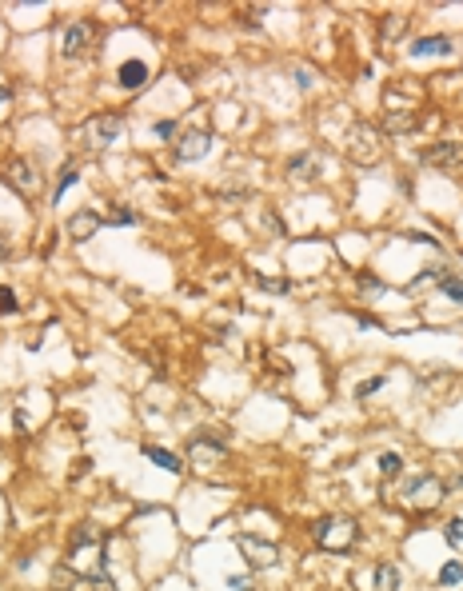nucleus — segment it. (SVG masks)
Masks as SVG:
<instances>
[{
	"label": "nucleus",
	"instance_id": "nucleus-1",
	"mask_svg": "<svg viewBox=\"0 0 463 591\" xmlns=\"http://www.w3.org/2000/svg\"><path fill=\"white\" fill-rule=\"evenodd\" d=\"M224 456H228V440H224V436L200 431V436L188 443V459H192L196 468H216V464H224Z\"/></svg>",
	"mask_w": 463,
	"mask_h": 591
},
{
	"label": "nucleus",
	"instance_id": "nucleus-2",
	"mask_svg": "<svg viewBox=\"0 0 463 591\" xmlns=\"http://www.w3.org/2000/svg\"><path fill=\"white\" fill-rule=\"evenodd\" d=\"M236 547H240V555H244L252 567H272L276 559H280V552H276V543L268 540H256L252 531H240L236 535Z\"/></svg>",
	"mask_w": 463,
	"mask_h": 591
},
{
	"label": "nucleus",
	"instance_id": "nucleus-3",
	"mask_svg": "<svg viewBox=\"0 0 463 591\" xmlns=\"http://www.w3.org/2000/svg\"><path fill=\"white\" fill-rule=\"evenodd\" d=\"M348 152H352V160H360V164H376L379 160V136H376V128L355 124L352 132H348Z\"/></svg>",
	"mask_w": 463,
	"mask_h": 591
},
{
	"label": "nucleus",
	"instance_id": "nucleus-4",
	"mask_svg": "<svg viewBox=\"0 0 463 591\" xmlns=\"http://www.w3.org/2000/svg\"><path fill=\"white\" fill-rule=\"evenodd\" d=\"M120 132H124V120L116 116V112H104V116H92V120H88V140H92V148L116 144Z\"/></svg>",
	"mask_w": 463,
	"mask_h": 591
},
{
	"label": "nucleus",
	"instance_id": "nucleus-5",
	"mask_svg": "<svg viewBox=\"0 0 463 591\" xmlns=\"http://www.w3.org/2000/svg\"><path fill=\"white\" fill-rule=\"evenodd\" d=\"M4 180L20 192V196H32L40 188V176L37 168H32V160H25V156H16V160H8V168H4Z\"/></svg>",
	"mask_w": 463,
	"mask_h": 591
},
{
	"label": "nucleus",
	"instance_id": "nucleus-6",
	"mask_svg": "<svg viewBox=\"0 0 463 591\" xmlns=\"http://www.w3.org/2000/svg\"><path fill=\"white\" fill-rule=\"evenodd\" d=\"M403 495H407V504L436 507L439 500H443V483H439L436 476H415V480H407V488H403Z\"/></svg>",
	"mask_w": 463,
	"mask_h": 591
},
{
	"label": "nucleus",
	"instance_id": "nucleus-7",
	"mask_svg": "<svg viewBox=\"0 0 463 591\" xmlns=\"http://www.w3.org/2000/svg\"><path fill=\"white\" fill-rule=\"evenodd\" d=\"M419 160L431 164V168H455V164L463 160V144H455V140H439V144H431L427 152H419Z\"/></svg>",
	"mask_w": 463,
	"mask_h": 591
},
{
	"label": "nucleus",
	"instance_id": "nucleus-8",
	"mask_svg": "<svg viewBox=\"0 0 463 591\" xmlns=\"http://www.w3.org/2000/svg\"><path fill=\"white\" fill-rule=\"evenodd\" d=\"M208 148H212V132H184V140L176 144V160L180 164H192L200 160V156H208Z\"/></svg>",
	"mask_w": 463,
	"mask_h": 591
},
{
	"label": "nucleus",
	"instance_id": "nucleus-9",
	"mask_svg": "<svg viewBox=\"0 0 463 591\" xmlns=\"http://www.w3.org/2000/svg\"><path fill=\"white\" fill-rule=\"evenodd\" d=\"M92 37H96V28L88 25V20H76V25H68V28H64V40H61L64 56H80V52L92 44Z\"/></svg>",
	"mask_w": 463,
	"mask_h": 591
},
{
	"label": "nucleus",
	"instance_id": "nucleus-10",
	"mask_svg": "<svg viewBox=\"0 0 463 591\" xmlns=\"http://www.w3.org/2000/svg\"><path fill=\"white\" fill-rule=\"evenodd\" d=\"M96 228H104V216L92 212V208H80L72 220H68V236H72V240H92Z\"/></svg>",
	"mask_w": 463,
	"mask_h": 591
},
{
	"label": "nucleus",
	"instance_id": "nucleus-11",
	"mask_svg": "<svg viewBox=\"0 0 463 591\" xmlns=\"http://www.w3.org/2000/svg\"><path fill=\"white\" fill-rule=\"evenodd\" d=\"M288 172H292V180H304V184H312V180L319 176V156H316V152H300V156H292Z\"/></svg>",
	"mask_w": 463,
	"mask_h": 591
},
{
	"label": "nucleus",
	"instance_id": "nucleus-12",
	"mask_svg": "<svg viewBox=\"0 0 463 591\" xmlns=\"http://www.w3.org/2000/svg\"><path fill=\"white\" fill-rule=\"evenodd\" d=\"M116 80H120V88H128V92H132V88H144L148 84V64L144 61H124Z\"/></svg>",
	"mask_w": 463,
	"mask_h": 591
},
{
	"label": "nucleus",
	"instance_id": "nucleus-13",
	"mask_svg": "<svg viewBox=\"0 0 463 591\" xmlns=\"http://www.w3.org/2000/svg\"><path fill=\"white\" fill-rule=\"evenodd\" d=\"M448 52H455L448 37H419L412 44V56H448Z\"/></svg>",
	"mask_w": 463,
	"mask_h": 591
},
{
	"label": "nucleus",
	"instance_id": "nucleus-14",
	"mask_svg": "<svg viewBox=\"0 0 463 591\" xmlns=\"http://www.w3.org/2000/svg\"><path fill=\"white\" fill-rule=\"evenodd\" d=\"M415 128H419V116H415V112H388V116H383V132H391V136L415 132Z\"/></svg>",
	"mask_w": 463,
	"mask_h": 591
},
{
	"label": "nucleus",
	"instance_id": "nucleus-15",
	"mask_svg": "<svg viewBox=\"0 0 463 591\" xmlns=\"http://www.w3.org/2000/svg\"><path fill=\"white\" fill-rule=\"evenodd\" d=\"M407 20H412L407 13H391V16H383V20H379V40H383V44H388V40H400L403 32H407Z\"/></svg>",
	"mask_w": 463,
	"mask_h": 591
},
{
	"label": "nucleus",
	"instance_id": "nucleus-16",
	"mask_svg": "<svg viewBox=\"0 0 463 591\" xmlns=\"http://www.w3.org/2000/svg\"><path fill=\"white\" fill-rule=\"evenodd\" d=\"M144 456L152 459L156 468L172 471V476H180V471H184V459H180V456H172V452H164V447H156V443H148V447H144Z\"/></svg>",
	"mask_w": 463,
	"mask_h": 591
},
{
	"label": "nucleus",
	"instance_id": "nucleus-17",
	"mask_svg": "<svg viewBox=\"0 0 463 591\" xmlns=\"http://www.w3.org/2000/svg\"><path fill=\"white\" fill-rule=\"evenodd\" d=\"M76 583H84V576H80V571H72L68 564H61L56 571H52V591H72Z\"/></svg>",
	"mask_w": 463,
	"mask_h": 591
},
{
	"label": "nucleus",
	"instance_id": "nucleus-18",
	"mask_svg": "<svg viewBox=\"0 0 463 591\" xmlns=\"http://www.w3.org/2000/svg\"><path fill=\"white\" fill-rule=\"evenodd\" d=\"M376 591H400V567L379 564L376 567Z\"/></svg>",
	"mask_w": 463,
	"mask_h": 591
},
{
	"label": "nucleus",
	"instance_id": "nucleus-19",
	"mask_svg": "<svg viewBox=\"0 0 463 591\" xmlns=\"http://www.w3.org/2000/svg\"><path fill=\"white\" fill-rule=\"evenodd\" d=\"M439 292L448 296V300H455V304H463V280H459V276L443 272V276H439Z\"/></svg>",
	"mask_w": 463,
	"mask_h": 591
},
{
	"label": "nucleus",
	"instance_id": "nucleus-20",
	"mask_svg": "<svg viewBox=\"0 0 463 591\" xmlns=\"http://www.w3.org/2000/svg\"><path fill=\"white\" fill-rule=\"evenodd\" d=\"M88 543H96V528H92V523H80V528L72 531V540H68V552H80Z\"/></svg>",
	"mask_w": 463,
	"mask_h": 591
},
{
	"label": "nucleus",
	"instance_id": "nucleus-21",
	"mask_svg": "<svg viewBox=\"0 0 463 591\" xmlns=\"http://www.w3.org/2000/svg\"><path fill=\"white\" fill-rule=\"evenodd\" d=\"M439 583H443V587H455V583H463V564H459V559H448V564H443V571H439Z\"/></svg>",
	"mask_w": 463,
	"mask_h": 591
},
{
	"label": "nucleus",
	"instance_id": "nucleus-22",
	"mask_svg": "<svg viewBox=\"0 0 463 591\" xmlns=\"http://www.w3.org/2000/svg\"><path fill=\"white\" fill-rule=\"evenodd\" d=\"M76 180H80V172H76V164H68V168H64V172H61V184H56V192H52V200H61L64 192H68V188L76 184Z\"/></svg>",
	"mask_w": 463,
	"mask_h": 591
},
{
	"label": "nucleus",
	"instance_id": "nucleus-23",
	"mask_svg": "<svg viewBox=\"0 0 463 591\" xmlns=\"http://www.w3.org/2000/svg\"><path fill=\"white\" fill-rule=\"evenodd\" d=\"M104 224H108V228H128V224H136V212L116 208V212H108V216H104Z\"/></svg>",
	"mask_w": 463,
	"mask_h": 591
},
{
	"label": "nucleus",
	"instance_id": "nucleus-24",
	"mask_svg": "<svg viewBox=\"0 0 463 591\" xmlns=\"http://www.w3.org/2000/svg\"><path fill=\"white\" fill-rule=\"evenodd\" d=\"M379 471H383V476H400V471H403V459L395 456V452H383V456H379Z\"/></svg>",
	"mask_w": 463,
	"mask_h": 591
},
{
	"label": "nucleus",
	"instance_id": "nucleus-25",
	"mask_svg": "<svg viewBox=\"0 0 463 591\" xmlns=\"http://www.w3.org/2000/svg\"><path fill=\"white\" fill-rule=\"evenodd\" d=\"M383 376H372V380H364V383H355V400H364V395H376L379 388H383Z\"/></svg>",
	"mask_w": 463,
	"mask_h": 591
},
{
	"label": "nucleus",
	"instance_id": "nucleus-26",
	"mask_svg": "<svg viewBox=\"0 0 463 591\" xmlns=\"http://www.w3.org/2000/svg\"><path fill=\"white\" fill-rule=\"evenodd\" d=\"M443 535H448V543H463V519H448Z\"/></svg>",
	"mask_w": 463,
	"mask_h": 591
},
{
	"label": "nucleus",
	"instance_id": "nucleus-27",
	"mask_svg": "<svg viewBox=\"0 0 463 591\" xmlns=\"http://www.w3.org/2000/svg\"><path fill=\"white\" fill-rule=\"evenodd\" d=\"M0 312H16V292L13 288H0Z\"/></svg>",
	"mask_w": 463,
	"mask_h": 591
},
{
	"label": "nucleus",
	"instance_id": "nucleus-28",
	"mask_svg": "<svg viewBox=\"0 0 463 591\" xmlns=\"http://www.w3.org/2000/svg\"><path fill=\"white\" fill-rule=\"evenodd\" d=\"M260 288H264V292H288V280H264V276H260Z\"/></svg>",
	"mask_w": 463,
	"mask_h": 591
},
{
	"label": "nucleus",
	"instance_id": "nucleus-29",
	"mask_svg": "<svg viewBox=\"0 0 463 591\" xmlns=\"http://www.w3.org/2000/svg\"><path fill=\"white\" fill-rule=\"evenodd\" d=\"M152 132L168 140V136H176V120H156V128H152Z\"/></svg>",
	"mask_w": 463,
	"mask_h": 591
},
{
	"label": "nucleus",
	"instance_id": "nucleus-30",
	"mask_svg": "<svg viewBox=\"0 0 463 591\" xmlns=\"http://www.w3.org/2000/svg\"><path fill=\"white\" fill-rule=\"evenodd\" d=\"M228 587H231V591H248V587H252V576H231Z\"/></svg>",
	"mask_w": 463,
	"mask_h": 591
},
{
	"label": "nucleus",
	"instance_id": "nucleus-31",
	"mask_svg": "<svg viewBox=\"0 0 463 591\" xmlns=\"http://www.w3.org/2000/svg\"><path fill=\"white\" fill-rule=\"evenodd\" d=\"M360 288H364V292H383V284H379L376 276H360Z\"/></svg>",
	"mask_w": 463,
	"mask_h": 591
},
{
	"label": "nucleus",
	"instance_id": "nucleus-32",
	"mask_svg": "<svg viewBox=\"0 0 463 591\" xmlns=\"http://www.w3.org/2000/svg\"><path fill=\"white\" fill-rule=\"evenodd\" d=\"M88 464H92V459H76V471H72V480H80V476H84V471H88Z\"/></svg>",
	"mask_w": 463,
	"mask_h": 591
},
{
	"label": "nucleus",
	"instance_id": "nucleus-33",
	"mask_svg": "<svg viewBox=\"0 0 463 591\" xmlns=\"http://www.w3.org/2000/svg\"><path fill=\"white\" fill-rule=\"evenodd\" d=\"M4 100H8V88H4V84H0V104H4Z\"/></svg>",
	"mask_w": 463,
	"mask_h": 591
}]
</instances>
